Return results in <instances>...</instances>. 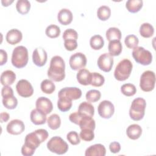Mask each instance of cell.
I'll return each instance as SVG.
<instances>
[{"label":"cell","instance_id":"6da1fadb","mask_svg":"<svg viewBox=\"0 0 156 156\" xmlns=\"http://www.w3.org/2000/svg\"><path fill=\"white\" fill-rule=\"evenodd\" d=\"M48 136V131L43 129H37L27 134L24 139V143L21 147V154L24 156L32 155L36 149L41 143L47 140Z\"/></svg>","mask_w":156,"mask_h":156},{"label":"cell","instance_id":"7a4b0ae2","mask_svg":"<svg viewBox=\"0 0 156 156\" xmlns=\"http://www.w3.org/2000/svg\"><path fill=\"white\" fill-rule=\"evenodd\" d=\"M47 74L48 77L55 82H61L65 77V63L63 58L59 55L52 57Z\"/></svg>","mask_w":156,"mask_h":156},{"label":"cell","instance_id":"3957f363","mask_svg":"<svg viewBox=\"0 0 156 156\" xmlns=\"http://www.w3.org/2000/svg\"><path fill=\"white\" fill-rule=\"evenodd\" d=\"M29 60L28 50L24 46L16 47L12 54V64L16 68H23L26 66Z\"/></svg>","mask_w":156,"mask_h":156},{"label":"cell","instance_id":"277c9868","mask_svg":"<svg viewBox=\"0 0 156 156\" xmlns=\"http://www.w3.org/2000/svg\"><path fill=\"white\" fill-rule=\"evenodd\" d=\"M146 107V100L142 98H136L132 102L130 109L129 116L132 119L137 121L142 119L145 114Z\"/></svg>","mask_w":156,"mask_h":156},{"label":"cell","instance_id":"5b68a950","mask_svg":"<svg viewBox=\"0 0 156 156\" xmlns=\"http://www.w3.org/2000/svg\"><path fill=\"white\" fill-rule=\"evenodd\" d=\"M133 64L130 60L124 58L120 61L115 68L114 77L118 81H124L127 79L132 73Z\"/></svg>","mask_w":156,"mask_h":156},{"label":"cell","instance_id":"8992f818","mask_svg":"<svg viewBox=\"0 0 156 156\" xmlns=\"http://www.w3.org/2000/svg\"><path fill=\"white\" fill-rule=\"evenodd\" d=\"M46 146L49 151L58 155L65 154L69 148L67 143L58 136L52 137L47 143Z\"/></svg>","mask_w":156,"mask_h":156},{"label":"cell","instance_id":"52a82bcc","mask_svg":"<svg viewBox=\"0 0 156 156\" xmlns=\"http://www.w3.org/2000/svg\"><path fill=\"white\" fill-rule=\"evenodd\" d=\"M132 54L136 63L144 66L150 65L152 61V53L141 46L133 48Z\"/></svg>","mask_w":156,"mask_h":156},{"label":"cell","instance_id":"ba28073f","mask_svg":"<svg viewBox=\"0 0 156 156\" xmlns=\"http://www.w3.org/2000/svg\"><path fill=\"white\" fill-rule=\"evenodd\" d=\"M155 84V74L154 71L147 70L144 71L140 80V88L145 92H149L154 89Z\"/></svg>","mask_w":156,"mask_h":156},{"label":"cell","instance_id":"9c48e42d","mask_svg":"<svg viewBox=\"0 0 156 156\" xmlns=\"http://www.w3.org/2000/svg\"><path fill=\"white\" fill-rule=\"evenodd\" d=\"M87 57L82 52H76L71 55L69 60V64L71 68L74 71L80 70L83 68L87 65Z\"/></svg>","mask_w":156,"mask_h":156},{"label":"cell","instance_id":"30bf717a","mask_svg":"<svg viewBox=\"0 0 156 156\" xmlns=\"http://www.w3.org/2000/svg\"><path fill=\"white\" fill-rule=\"evenodd\" d=\"M98 112L101 118L104 119H109L114 114V105L110 101L104 100L98 105Z\"/></svg>","mask_w":156,"mask_h":156},{"label":"cell","instance_id":"8fae6325","mask_svg":"<svg viewBox=\"0 0 156 156\" xmlns=\"http://www.w3.org/2000/svg\"><path fill=\"white\" fill-rule=\"evenodd\" d=\"M16 90L18 95L23 98L30 97L34 93L32 85L26 79H21L17 82L16 85Z\"/></svg>","mask_w":156,"mask_h":156},{"label":"cell","instance_id":"7c38bea8","mask_svg":"<svg viewBox=\"0 0 156 156\" xmlns=\"http://www.w3.org/2000/svg\"><path fill=\"white\" fill-rule=\"evenodd\" d=\"M113 58L108 53L101 54L97 61L98 66L104 72L108 73L112 70L113 65Z\"/></svg>","mask_w":156,"mask_h":156},{"label":"cell","instance_id":"4fadbf2b","mask_svg":"<svg viewBox=\"0 0 156 156\" xmlns=\"http://www.w3.org/2000/svg\"><path fill=\"white\" fill-rule=\"evenodd\" d=\"M82 96V91L77 87H65L58 93V98L64 97L71 100H76Z\"/></svg>","mask_w":156,"mask_h":156},{"label":"cell","instance_id":"5bb4252c","mask_svg":"<svg viewBox=\"0 0 156 156\" xmlns=\"http://www.w3.org/2000/svg\"><path fill=\"white\" fill-rule=\"evenodd\" d=\"M48 59V54L44 49L41 47L37 48L32 53V61L34 63L39 67L43 66Z\"/></svg>","mask_w":156,"mask_h":156},{"label":"cell","instance_id":"9a60e30c","mask_svg":"<svg viewBox=\"0 0 156 156\" xmlns=\"http://www.w3.org/2000/svg\"><path fill=\"white\" fill-rule=\"evenodd\" d=\"M6 130L7 132L11 135H20L24 131L25 125L24 122L20 119H13L7 124Z\"/></svg>","mask_w":156,"mask_h":156},{"label":"cell","instance_id":"2e32d148","mask_svg":"<svg viewBox=\"0 0 156 156\" xmlns=\"http://www.w3.org/2000/svg\"><path fill=\"white\" fill-rule=\"evenodd\" d=\"M36 108L48 115L50 113L53 109V105L51 101L46 97L38 98L35 102Z\"/></svg>","mask_w":156,"mask_h":156},{"label":"cell","instance_id":"e0dca14e","mask_svg":"<svg viewBox=\"0 0 156 156\" xmlns=\"http://www.w3.org/2000/svg\"><path fill=\"white\" fill-rule=\"evenodd\" d=\"M106 149L102 144H95L88 147L85 152V156H105Z\"/></svg>","mask_w":156,"mask_h":156},{"label":"cell","instance_id":"ac0fdd59","mask_svg":"<svg viewBox=\"0 0 156 156\" xmlns=\"http://www.w3.org/2000/svg\"><path fill=\"white\" fill-rule=\"evenodd\" d=\"M23 38L21 32L17 29H12L9 30L6 34L5 39L8 43L15 45L20 43Z\"/></svg>","mask_w":156,"mask_h":156},{"label":"cell","instance_id":"d6986e66","mask_svg":"<svg viewBox=\"0 0 156 156\" xmlns=\"http://www.w3.org/2000/svg\"><path fill=\"white\" fill-rule=\"evenodd\" d=\"M30 119L35 125H42L46 121V114L37 108L33 109L30 114Z\"/></svg>","mask_w":156,"mask_h":156},{"label":"cell","instance_id":"ffe728a7","mask_svg":"<svg viewBox=\"0 0 156 156\" xmlns=\"http://www.w3.org/2000/svg\"><path fill=\"white\" fill-rule=\"evenodd\" d=\"M73 18V13L71 10L68 9H61L57 14L58 21L64 26L69 24L72 22Z\"/></svg>","mask_w":156,"mask_h":156},{"label":"cell","instance_id":"44dd1931","mask_svg":"<svg viewBox=\"0 0 156 156\" xmlns=\"http://www.w3.org/2000/svg\"><path fill=\"white\" fill-rule=\"evenodd\" d=\"M76 78L78 82L82 85H88L91 83V73H90L88 69L82 68L80 69L76 75Z\"/></svg>","mask_w":156,"mask_h":156},{"label":"cell","instance_id":"7402d4cb","mask_svg":"<svg viewBox=\"0 0 156 156\" xmlns=\"http://www.w3.org/2000/svg\"><path fill=\"white\" fill-rule=\"evenodd\" d=\"M142 128L137 124H133L128 126L126 129V134L129 138L135 140L138 139L142 134Z\"/></svg>","mask_w":156,"mask_h":156},{"label":"cell","instance_id":"603a6c76","mask_svg":"<svg viewBox=\"0 0 156 156\" xmlns=\"http://www.w3.org/2000/svg\"><path fill=\"white\" fill-rule=\"evenodd\" d=\"M80 114V113H79ZM79 122V126L80 128V129H88L94 130L95 129L96 127V123L94 119L91 116L82 115L81 114Z\"/></svg>","mask_w":156,"mask_h":156},{"label":"cell","instance_id":"cb8c5ba5","mask_svg":"<svg viewBox=\"0 0 156 156\" xmlns=\"http://www.w3.org/2000/svg\"><path fill=\"white\" fill-rule=\"evenodd\" d=\"M16 80V74L12 70H5L1 73V83L4 86L12 85Z\"/></svg>","mask_w":156,"mask_h":156},{"label":"cell","instance_id":"d4e9b609","mask_svg":"<svg viewBox=\"0 0 156 156\" xmlns=\"http://www.w3.org/2000/svg\"><path fill=\"white\" fill-rule=\"evenodd\" d=\"M77 112L82 115L93 117L94 114V108L91 103L84 101L79 104Z\"/></svg>","mask_w":156,"mask_h":156},{"label":"cell","instance_id":"484cf974","mask_svg":"<svg viewBox=\"0 0 156 156\" xmlns=\"http://www.w3.org/2000/svg\"><path fill=\"white\" fill-rule=\"evenodd\" d=\"M108 54L112 57L120 55L122 50V46L121 41L119 40L109 41L108 45Z\"/></svg>","mask_w":156,"mask_h":156},{"label":"cell","instance_id":"4316f807","mask_svg":"<svg viewBox=\"0 0 156 156\" xmlns=\"http://www.w3.org/2000/svg\"><path fill=\"white\" fill-rule=\"evenodd\" d=\"M2 104L7 109L12 110L16 107L18 105V100L13 94H10L2 97Z\"/></svg>","mask_w":156,"mask_h":156},{"label":"cell","instance_id":"83f0119b","mask_svg":"<svg viewBox=\"0 0 156 156\" xmlns=\"http://www.w3.org/2000/svg\"><path fill=\"white\" fill-rule=\"evenodd\" d=\"M143 5L142 0H128L126 3V7L129 12L134 13L139 12Z\"/></svg>","mask_w":156,"mask_h":156},{"label":"cell","instance_id":"f1b7e54d","mask_svg":"<svg viewBox=\"0 0 156 156\" xmlns=\"http://www.w3.org/2000/svg\"><path fill=\"white\" fill-rule=\"evenodd\" d=\"M105 35L108 41L113 40L120 41L121 38V32L118 28L115 27H112L107 30Z\"/></svg>","mask_w":156,"mask_h":156},{"label":"cell","instance_id":"f546056e","mask_svg":"<svg viewBox=\"0 0 156 156\" xmlns=\"http://www.w3.org/2000/svg\"><path fill=\"white\" fill-rule=\"evenodd\" d=\"M140 34L144 38H150L154 34V28L150 23H144L140 27Z\"/></svg>","mask_w":156,"mask_h":156},{"label":"cell","instance_id":"4dcf8cb0","mask_svg":"<svg viewBox=\"0 0 156 156\" xmlns=\"http://www.w3.org/2000/svg\"><path fill=\"white\" fill-rule=\"evenodd\" d=\"M90 45L93 49L99 50L104 45V38L100 35H94L90 38Z\"/></svg>","mask_w":156,"mask_h":156},{"label":"cell","instance_id":"1f68e13d","mask_svg":"<svg viewBox=\"0 0 156 156\" xmlns=\"http://www.w3.org/2000/svg\"><path fill=\"white\" fill-rule=\"evenodd\" d=\"M72 105V100L64 97L58 98L57 101V107L61 112H66L69 111L71 109Z\"/></svg>","mask_w":156,"mask_h":156},{"label":"cell","instance_id":"d6a6232c","mask_svg":"<svg viewBox=\"0 0 156 156\" xmlns=\"http://www.w3.org/2000/svg\"><path fill=\"white\" fill-rule=\"evenodd\" d=\"M17 12L21 15L27 14L30 9V3L27 0H18L16 4Z\"/></svg>","mask_w":156,"mask_h":156},{"label":"cell","instance_id":"836d02e7","mask_svg":"<svg viewBox=\"0 0 156 156\" xmlns=\"http://www.w3.org/2000/svg\"><path fill=\"white\" fill-rule=\"evenodd\" d=\"M47 123L51 129L57 130L61 125V119L57 114L54 113L48 117L47 119Z\"/></svg>","mask_w":156,"mask_h":156},{"label":"cell","instance_id":"e575fe53","mask_svg":"<svg viewBox=\"0 0 156 156\" xmlns=\"http://www.w3.org/2000/svg\"><path fill=\"white\" fill-rule=\"evenodd\" d=\"M40 88L44 93L50 94L55 91V85L51 80L44 79L40 84Z\"/></svg>","mask_w":156,"mask_h":156},{"label":"cell","instance_id":"d590c367","mask_svg":"<svg viewBox=\"0 0 156 156\" xmlns=\"http://www.w3.org/2000/svg\"><path fill=\"white\" fill-rule=\"evenodd\" d=\"M111 15V10L107 5H101L97 10V16L101 21L107 20Z\"/></svg>","mask_w":156,"mask_h":156},{"label":"cell","instance_id":"8d00e7d4","mask_svg":"<svg viewBox=\"0 0 156 156\" xmlns=\"http://www.w3.org/2000/svg\"><path fill=\"white\" fill-rule=\"evenodd\" d=\"M60 27L55 24H51L48 26L46 30L45 34L47 37L51 38H55L58 37L60 34Z\"/></svg>","mask_w":156,"mask_h":156},{"label":"cell","instance_id":"74e56055","mask_svg":"<svg viewBox=\"0 0 156 156\" xmlns=\"http://www.w3.org/2000/svg\"><path fill=\"white\" fill-rule=\"evenodd\" d=\"M121 91L126 96L130 97L135 94L136 93V88L132 83H124L121 87Z\"/></svg>","mask_w":156,"mask_h":156},{"label":"cell","instance_id":"f35d334b","mask_svg":"<svg viewBox=\"0 0 156 156\" xmlns=\"http://www.w3.org/2000/svg\"><path fill=\"white\" fill-rule=\"evenodd\" d=\"M105 82L104 77L96 72L91 73V83L93 87H101Z\"/></svg>","mask_w":156,"mask_h":156},{"label":"cell","instance_id":"ab89813d","mask_svg":"<svg viewBox=\"0 0 156 156\" xmlns=\"http://www.w3.org/2000/svg\"><path fill=\"white\" fill-rule=\"evenodd\" d=\"M124 43L126 46L129 49H133L138 46L139 40L135 35H128L124 39Z\"/></svg>","mask_w":156,"mask_h":156},{"label":"cell","instance_id":"60d3db41","mask_svg":"<svg viewBox=\"0 0 156 156\" xmlns=\"http://www.w3.org/2000/svg\"><path fill=\"white\" fill-rule=\"evenodd\" d=\"M101 97V92L98 90H90L87 92L85 98L88 102H96L98 101Z\"/></svg>","mask_w":156,"mask_h":156},{"label":"cell","instance_id":"b9f144b4","mask_svg":"<svg viewBox=\"0 0 156 156\" xmlns=\"http://www.w3.org/2000/svg\"><path fill=\"white\" fill-rule=\"evenodd\" d=\"M93 131L94 130L88 129H81L79 136L85 141H91L94 138V133Z\"/></svg>","mask_w":156,"mask_h":156},{"label":"cell","instance_id":"7bdbcfd3","mask_svg":"<svg viewBox=\"0 0 156 156\" xmlns=\"http://www.w3.org/2000/svg\"><path fill=\"white\" fill-rule=\"evenodd\" d=\"M66 138L72 145H77L80 142V136L76 131H71L68 132L66 135Z\"/></svg>","mask_w":156,"mask_h":156},{"label":"cell","instance_id":"ee69618b","mask_svg":"<svg viewBox=\"0 0 156 156\" xmlns=\"http://www.w3.org/2000/svg\"><path fill=\"white\" fill-rule=\"evenodd\" d=\"M62 38L64 40H76L78 38L77 32L73 29H66L62 35Z\"/></svg>","mask_w":156,"mask_h":156},{"label":"cell","instance_id":"f6af8a7d","mask_svg":"<svg viewBox=\"0 0 156 156\" xmlns=\"http://www.w3.org/2000/svg\"><path fill=\"white\" fill-rule=\"evenodd\" d=\"M64 46L67 51H72L75 50L77 47V42L76 40H64Z\"/></svg>","mask_w":156,"mask_h":156},{"label":"cell","instance_id":"bcb514c9","mask_svg":"<svg viewBox=\"0 0 156 156\" xmlns=\"http://www.w3.org/2000/svg\"><path fill=\"white\" fill-rule=\"evenodd\" d=\"M109 149L112 153H118L121 150V145L117 141L112 142L109 145Z\"/></svg>","mask_w":156,"mask_h":156},{"label":"cell","instance_id":"7dc6e473","mask_svg":"<svg viewBox=\"0 0 156 156\" xmlns=\"http://www.w3.org/2000/svg\"><path fill=\"white\" fill-rule=\"evenodd\" d=\"M0 56H1V59H0V65H4L7 63V52L3 49L0 50Z\"/></svg>","mask_w":156,"mask_h":156},{"label":"cell","instance_id":"c3c4849f","mask_svg":"<svg viewBox=\"0 0 156 156\" xmlns=\"http://www.w3.org/2000/svg\"><path fill=\"white\" fill-rule=\"evenodd\" d=\"M10 94H13V91L12 88L9 86H4L1 90V96L2 97L9 95Z\"/></svg>","mask_w":156,"mask_h":156},{"label":"cell","instance_id":"681fc988","mask_svg":"<svg viewBox=\"0 0 156 156\" xmlns=\"http://www.w3.org/2000/svg\"><path fill=\"white\" fill-rule=\"evenodd\" d=\"M9 118H10V115L7 112H2L0 114V121L1 123L7 122L9 120Z\"/></svg>","mask_w":156,"mask_h":156},{"label":"cell","instance_id":"f907efd6","mask_svg":"<svg viewBox=\"0 0 156 156\" xmlns=\"http://www.w3.org/2000/svg\"><path fill=\"white\" fill-rule=\"evenodd\" d=\"M13 2V0L12 1H1V3L2 4L3 6H5V7H7L9 6V5H10L12 2Z\"/></svg>","mask_w":156,"mask_h":156}]
</instances>
